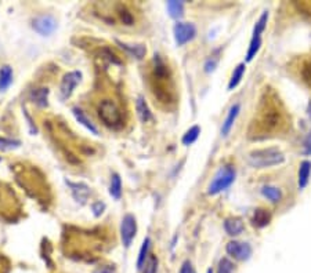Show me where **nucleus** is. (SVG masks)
Returning a JSON list of instances; mask_svg holds the SVG:
<instances>
[{"mask_svg":"<svg viewBox=\"0 0 311 273\" xmlns=\"http://www.w3.org/2000/svg\"><path fill=\"white\" fill-rule=\"evenodd\" d=\"M47 97H49V90L47 89H37V90L32 91L31 98L36 104L37 106L45 108L47 106Z\"/></svg>","mask_w":311,"mask_h":273,"instance_id":"25","label":"nucleus"},{"mask_svg":"<svg viewBox=\"0 0 311 273\" xmlns=\"http://www.w3.org/2000/svg\"><path fill=\"white\" fill-rule=\"evenodd\" d=\"M217 273H235V265L229 258L224 257L219 261Z\"/></svg>","mask_w":311,"mask_h":273,"instance_id":"27","label":"nucleus"},{"mask_svg":"<svg viewBox=\"0 0 311 273\" xmlns=\"http://www.w3.org/2000/svg\"><path fill=\"white\" fill-rule=\"evenodd\" d=\"M239 110H241V105L239 104H234L231 108H229V113H227V118L223 121V126H221V136H227L231 131V128L234 126L235 120L238 118Z\"/></svg>","mask_w":311,"mask_h":273,"instance_id":"10","label":"nucleus"},{"mask_svg":"<svg viewBox=\"0 0 311 273\" xmlns=\"http://www.w3.org/2000/svg\"><path fill=\"white\" fill-rule=\"evenodd\" d=\"M311 175V162L310 160H303L299 167V178H297V185H299V189H304L309 181H310Z\"/></svg>","mask_w":311,"mask_h":273,"instance_id":"13","label":"nucleus"},{"mask_svg":"<svg viewBox=\"0 0 311 273\" xmlns=\"http://www.w3.org/2000/svg\"><path fill=\"white\" fill-rule=\"evenodd\" d=\"M179 273H195L194 272V268H192V264L190 261H185L183 265H181V269Z\"/></svg>","mask_w":311,"mask_h":273,"instance_id":"33","label":"nucleus"},{"mask_svg":"<svg viewBox=\"0 0 311 273\" xmlns=\"http://www.w3.org/2000/svg\"><path fill=\"white\" fill-rule=\"evenodd\" d=\"M271 221V212L265 209L255 210L253 214V225L256 228H264L270 224Z\"/></svg>","mask_w":311,"mask_h":273,"instance_id":"15","label":"nucleus"},{"mask_svg":"<svg viewBox=\"0 0 311 273\" xmlns=\"http://www.w3.org/2000/svg\"><path fill=\"white\" fill-rule=\"evenodd\" d=\"M72 113H73V116L76 118V120H78L82 126H84V127L87 128L89 131H92L94 136H97V134H98V130H97V127L93 124L92 120L84 115V112H83L82 109H79V108H73Z\"/></svg>","mask_w":311,"mask_h":273,"instance_id":"16","label":"nucleus"},{"mask_svg":"<svg viewBox=\"0 0 311 273\" xmlns=\"http://www.w3.org/2000/svg\"><path fill=\"white\" fill-rule=\"evenodd\" d=\"M104 210H105V204L101 203V201H96V203L93 204V211H94V215H96V217H100Z\"/></svg>","mask_w":311,"mask_h":273,"instance_id":"31","label":"nucleus"},{"mask_svg":"<svg viewBox=\"0 0 311 273\" xmlns=\"http://www.w3.org/2000/svg\"><path fill=\"white\" fill-rule=\"evenodd\" d=\"M120 18L123 21V24H126V25H133V17H131V14L126 11V10H122L120 11Z\"/></svg>","mask_w":311,"mask_h":273,"instance_id":"30","label":"nucleus"},{"mask_svg":"<svg viewBox=\"0 0 311 273\" xmlns=\"http://www.w3.org/2000/svg\"><path fill=\"white\" fill-rule=\"evenodd\" d=\"M201 134V127L199 126H192L190 130H187L185 131V134L183 136V144L184 145H192L196 139H198V136Z\"/></svg>","mask_w":311,"mask_h":273,"instance_id":"26","label":"nucleus"},{"mask_svg":"<svg viewBox=\"0 0 311 273\" xmlns=\"http://www.w3.org/2000/svg\"><path fill=\"white\" fill-rule=\"evenodd\" d=\"M255 124H256V136L259 134L267 136L273 133L281 131V128L285 124V115L279 109L275 100H270L267 97V101L262 102Z\"/></svg>","mask_w":311,"mask_h":273,"instance_id":"1","label":"nucleus"},{"mask_svg":"<svg viewBox=\"0 0 311 273\" xmlns=\"http://www.w3.org/2000/svg\"><path fill=\"white\" fill-rule=\"evenodd\" d=\"M81 79H82V73L78 72V71H73V72L64 75L63 82H61V87H60V92H61V98L63 100H66V98H69L72 95L73 90L79 84Z\"/></svg>","mask_w":311,"mask_h":273,"instance_id":"8","label":"nucleus"},{"mask_svg":"<svg viewBox=\"0 0 311 273\" xmlns=\"http://www.w3.org/2000/svg\"><path fill=\"white\" fill-rule=\"evenodd\" d=\"M303 76L306 79V82L309 83V86L311 87V61L309 64L304 66V71H303Z\"/></svg>","mask_w":311,"mask_h":273,"instance_id":"32","label":"nucleus"},{"mask_svg":"<svg viewBox=\"0 0 311 273\" xmlns=\"http://www.w3.org/2000/svg\"><path fill=\"white\" fill-rule=\"evenodd\" d=\"M149 248H151V239H149V237H146V239H144V242H143V246H141V248H140V253H138V258H137L138 271L144 268L147 259H148Z\"/></svg>","mask_w":311,"mask_h":273,"instance_id":"18","label":"nucleus"},{"mask_svg":"<svg viewBox=\"0 0 311 273\" xmlns=\"http://www.w3.org/2000/svg\"><path fill=\"white\" fill-rule=\"evenodd\" d=\"M19 145H21L19 141H13V139L0 138V149H13V148H18Z\"/></svg>","mask_w":311,"mask_h":273,"instance_id":"29","label":"nucleus"},{"mask_svg":"<svg viewBox=\"0 0 311 273\" xmlns=\"http://www.w3.org/2000/svg\"><path fill=\"white\" fill-rule=\"evenodd\" d=\"M136 110H137L138 118L143 123H148V121H151L154 119L152 118V112H151L148 104H147L143 97H138L137 101H136Z\"/></svg>","mask_w":311,"mask_h":273,"instance_id":"14","label":"nucleus"},{"mask_svg":"<svg viewBox=\"0 0 311 273\" xmlns=\"http://www.w3.org/2000/svg\"><path fill=\"white\" fill-rule=\"evenodd\" d=\"M66 183L71 186L73 197H75L76 200L81 201V203H84V201L87 200V197H89V195H90V189H89L87 185H84V183H75V182L71 181H66Z\"/></svg>","mask_w":311,"mask_h":273,"instance_id":"12","label":"nucleus"},{"mask_svg":"<svg viewBox=\"0 0 311 273\" xmlns=\"http://www.w3.org/2000/svg\"><path fill=\"white\" fill-rule=\"evenodd\" d=\"M245 71H246V65L245 64H239L235 69H234V72H232V76H231V79H229V90H234L237 86H238L241 80H242V77H244V75H245Z\"/></svg>","mask_w":311,"mask_h":273,"instance_id":"21","label":"nucleus"},{"mask_svg":"<svg viewBox=\"0 0 311 273\" xmlns=\"http://www.w3.org/2000/svg\"><path fill=\"white\" fill-rule=\"evenodd\" d=\"M33 29L42 36H49L57 29V21L51 15H39L33 19Z\"/></svg>","mask_w":311,"mask_h":273,"instance_id":"9","label":"nucleus"},{"mask_svg":"<svg viewBox=\"0 0 311 273\" xmlns=\"http://www.w3.org/2000/svg\"><path fill=\"white\" fill-rule=\"evenodd\" d=\"M173 33L176 45L184 46L196 36V28L190 22H177L173 28Z\"/></svg>","mask_w":311,"mask_h":273,"instance_id":"6","label":"nucleus"},{"mask_svg":"<svg viewBox=\"0 0 311 273\" xmlns=\"http://www.w3.org/2000/svg\"><path fill=\"white\" fill-rule=\"evenodd\" d=\"M98 118L110 128H120L123 126V116L114 101H102L98 106Z\"/></svg>","mask_w":311,"mask_h":273,"instance_id":"4","label":"nucleus"},{"mask_svg":"<svg viewBox=\"0 0 311 273\" xmlns=\"http://www.w3.org/2000/svg\"><path fill=\"white\" fill-rule=\"evenodd\" d=\"M167 13L172 18H181L184 14V3L183 1H167Z\"/></svg>","mask_w":311,"mask_h":273,"instance_id":"23","label":"nucleus"},{"mask_svg":"<svg viewBox=\"0 0 311 273\" xmlns=\"http://www.w3.org/2000/svg\"><path fill=\"white\" fill-rule=\"evenodd\" d=\"M136 235H137V221H136V217L131 215V214H126L122 218V224H120V237H122L123 246L126 247V248L131 246Z\"/></svg>","mask_w":311,"mask_h":273,"instance_id":"5","label":"nucleus"},{"mask_svg":"<svg viewBox=\"0 0 311 273\" xmlns=\"http://www.w3.org/2000/svg\"><path fill=\"white\" fill-rule=\"evenodd\" d=\"M110 195L116 200H119L122 196V180H120L119 174H112V177H111Z\"/></svg>","mask_w":311,"mask_h":273,"instance_id":"20","label":"nucleus"},{"mask_svg":"<svg viewBox=\"0 0 311 273\" xmlns=\"http://www.w3.org/2000/svg\"><path fill=\"white\" fill-rule=\"evenodd\" d=\"M235 181V168L232 166H224L214 174L213 180L208 186V195L216 196L223 191H226Z\"/></svg>","mask_w":311,"mask_h":273,"instance_id":"3","label":"nucleus"},{"mask_svg":"<svg viewBox=\"0 0 311 273\" xmlns=\"http://www.w3.org/2000/svg\"><path fill=\"white\" fill-rule=\"evenodd\" d=\"M262 193L271 203H278V201H281V199H282V192H281V189L277 188V186H273V185H265V186H263L262 188Z\"/></svg>","mask_w":311,"mask_h":273,"instance_id":"17","label":"nucleus"},{"mask_svg":"<svg viewBox=\"0 0 311 273\" xmlns=\"http://www.w3.org/2000/svg\"><path fill=\"white\" fill-rule=\"evenodd\" d=\"M247 162L255 168H267L279 166L285 162V153L279 148H263L250 152L247 156Z\"/></svg>","mask_w":311,"mask_h":273,"instance_id":"2","label":"nucleus"},{"mask_svg":"<svg viewBox=\"0 0 311 273\" xmlns=\"http://www.w3.org/2000/svg\"><path fill=\"white\" fill-rule=\"evenodd\" d=\"M94 273H114V271H112V268H110V266H104V268H101V269H98V271H96Z\"/></svg>","mask_w":311,"mask_h":273,"instance_id":"36","label":"nucleus"},{"mask_svg":"<svg viewBox=\"0 0 311 273\" xmlns=\"http://www.w3.org/2000/svg\"><path fill=\"white\" fill-rule=\"evenodd\" d=\"M304 155H311V136L304 142V151H303Z\"/></svg>","mask_w":311,"mask_h":273,"instance_id":"35","label":"nucleus"},{"mask_svg":"<svg viewBox=\"0 0 311 273\" xmlns=\"http://www.w3.org/2000/svg\"><path fill=\"white\" fill-rule=\"evenodd\" d=\"M224 230L229 236H239L245 230L244 221L238 217H229L224 221Z\"/></svg>","mask_w":311,"mask_h":273,"instance_id":"11","label":"nucleus"},{"mask_svg":"<svg viewBox=\"0 0 311 273\" xmlns=\"http://www.w3.org/2000/svg\"><path fill=\"white\" fill-rule=\"evenodd\" d=\"M226 251L229 257H232L234 259L237 261H247L250 257H252V246L249 243H245V242H238V240H232L229 242V244L226 246Z\"/></svg>","mask_w":311,"mask_h":273,"instance_id":"7","label":"nucleus"},{"mask_svg":"<svg viewBox=\"0 0 311 273\" xmlns=\"http://www.w3.org/2000/svg\"><path fill=\"white\" fill-rule=\"evenodd\" d=\"M216 65H217V60H209L208 62H206V65H205V71L209 73V72H213L214 69H216Z\"/></svg>","mask_w":311,"mask_h":273,"instance_id":"34","label":"nucleus"},{"mask_svg":"<svg viewBox=\"0 0 311 273\" xmlns=\"http://www.w3.org/2000/svg\"><path fill=\"white\" fill-rule=\"evenodd\" d=\"M206 273H213V271H212V269H208V272Z\"/></svg>","mask_w":311,"mask_h":273,"instance_id":"37","label":"nucleus"},{"mask_svg":"<svg viewBox=\"0 0 311 273\" xmlns=\"http://www.w3.org/2000/svg\"><path fill=\"white\" fill-rule=\"evenodd\" d=\"M260 47H262V36L252 35V40H250V45H249V48H247V53H246L247 62L253 61V58L257 55L259 50H260Z\"/></svg>","mask_w":311,"mask_h":273,"instance_id":"22","label":"nucleus"},{"mask_svg":"<svg viewBox=\"0 0 311 273\" xmlns=\"http://www.w3.org/2000/svg\"><path fill=\"white\" fill-rule=\"evenodd\" d=\"M119 43V46L123 48V50H126L129 54L133 55V57H136L137 60H143L144 57H146L147 54V48L144 47L143 45H126V43H120V42H118Z\"/></svg>","mask_w":311,"mask_h":273,"instance_id":"19","label":"nucleus"},{"mask_svg":"<svg viewBox=\"0 0 311 273\" xmlns=\"http://www.w3.org/2000/svg\"><path fill=\"white\" fill-rule=\"evenodd\" d=\"M11 82H13V69L6 65L0 69V91L6 90Z\"/></svg>","mask_w":311,"mask_h":273,"instance_id":"24","label":"nucleus"},{"mask_svg":"<svg viewBox=\"0 0 311 273\" xmlns=\"http://www.w3.org/2000/svg\"><path fill=\"white\" fill-rule=\"evenodd\" d=\"M144 273H156L158 272V258L155 255L148 257L146 265H144Z\"/></svg>","mask_w":311,"mask_h":273,"instance_id":"28","label":"nucleus"}]
</instances>
